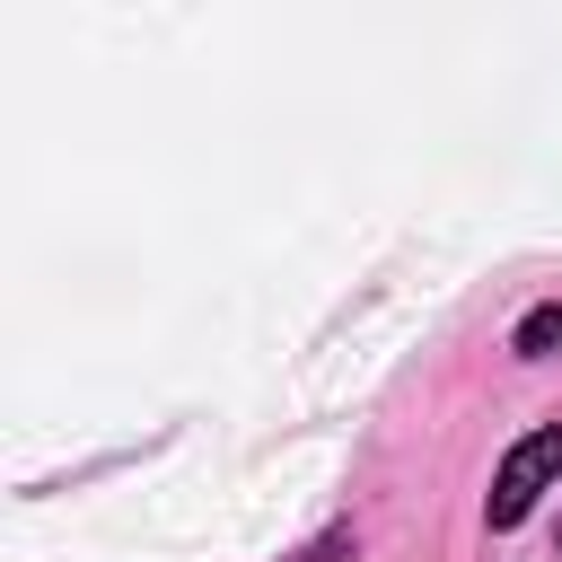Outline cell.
Masks as SVG:
<instances>
[{
    "instance_id": "1",
    "label": "cell",
    "mask_w": 562,
    "mask_h": 562,
    "mask_svg": "<svg viewBox=\"0 0 562 562\" xmlns=\"http://www.w3.org/2000/svg\"><path fill=\"white\" fill-rule=\"evenodd\" d=\"M562 474V422L553 430H536V439H518L509 457H501V474H492V501H483V518L492 527H518L527 509H536V492Z\"/></svg>"
},
{
    "instance_id": "2",
    "label": "cell",
    "mask_w": 562,
    "mask_h": 562,
    "mask_svg": "<svg viewBox=\"0 0 562 562\" xmlns=\"http://www.w3.org/2000/svg\"><path fill=\"white\" fill-rule=\"evenodd\" d=\"M518 351H527V360H553V351H562V307H536V316L518 325Z\"/></svg>"
},
{
    "instance_id": "3",
    "label": "cell",
    "mask_w": 562,
    "mask_h": 562,
    "mask_svg": "<svg viewBox=\"0 0 562 562\" xmlns=\"http://www.w3.org/2000/svg\"><path fill=\"white\" fill-rule=\"evenodd\" d=\"M307 562H342V536H325V544H316V553H307Z\"/></svg>"
}]
</instances>
